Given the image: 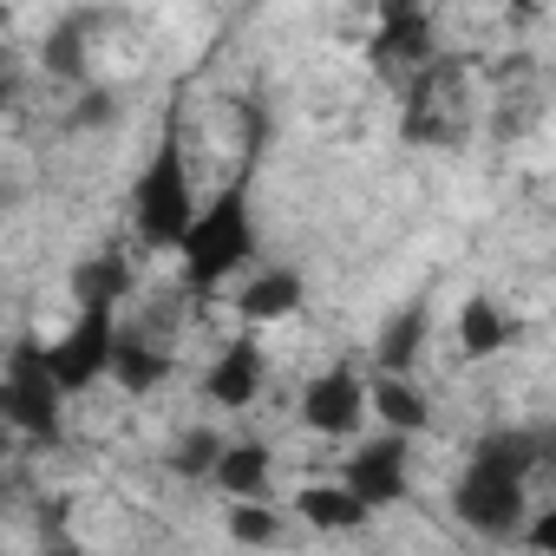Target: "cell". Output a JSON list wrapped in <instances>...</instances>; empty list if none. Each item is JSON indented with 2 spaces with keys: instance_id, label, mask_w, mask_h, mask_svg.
Segmentation results:
<instances>
[{
  "instance_id": "5bb4252c",
  "label": "cell",
  "mask_w": 556,
  "mask_h": 556,
  "mask_svg": "<svg viewBox=\"0 0 556 556\" xmlns=\"http://www.w3.org/2000/svg\"><path fill=\"white\" fill-rule=\"evenodd\" d=\"M452 328H458V354H465V361H497V354H510V348L523 341V321H510L491 295H471V302L452 315Z\"/></svg>"
},
{
  "instance_id": "7a4b0ae2",
  "label": "cell",
  "mask_w": 556,
  "mask_h": 556,
  "mask_svg": "<svg viewBox=\"0 0 556 556\" xmlns=\"http://www.w3.org/2000/svg\"><path fill=\"white\" fill-rule=\"evenodd\" d=\"M170 255H177V275H184L190 295H216L223 282H242L262 255L255 210H249V170L229 177L210 203H197V216H190V229Z\"/></svg>"
},
{
  "instance_id": "d6986e66",
  "label": "cell",
  "mask_w": 556,
  "mask_h": 556,
  "mask_svg": "<svg viewBox=\"0 0 556 556\" xmlns=\"http://www.w3.org/2000/svg\"><path fill=\"white\" fill-rule=\"evenodd\" d=\"M216 452H223V439H216V432H190V439L170 452V471H177V478H210Z\"/></svg>"
},
{
  "instance_id": "30bf717a",
  "label": "cell",
  "mask_w": 556,
  "mask_h": 556,
  "mask_svg": "<svg viewBox=\"0 0 556 556\" xmlns=\"http://www.w3.org/2000/svg\"><path fill=\"white\" fill-rule=\"evenodd\" d=\"M262 387H268V354H262V341H255V334L223 341L216 367L203 374V400H210L216 413H249V406L262 400Z\"/></svg>"
},
{
  "instance_id": "8fae6325",
  "label": "cell",
  "mask_w": 556,
  "mask_h": 556,
  "mask_svg": "<svg viewBox=\"0 0 556 556\" xmlns=\"http://www.w3.org/2000/svg\"><path fill=\"white\" fill-rule=\"evenodd\" d=\"M367 419H380V432L413 445L432 426V393L413 374H367Z\"/></svg>"
},
{
  "instance_id": "52a82bcc",
  "label": "cell",
  "mask_w": 556,
  "mask_h": 556,
  "mask_svg": "<svg viewBox=\"0 0 556 556\" xmlns=\"http://www.w3.org/2000/svg\"><path fill=\"white\" fill-rule=\"evenodd\" d=\"M295 413H302V426H308L315 439H354V432L367 426V374L348 367V361L308 374Z\"/></svg>"
},
{
  "instance_id": "4fadbf2b",
  "label": "cell",
  "mask_w": 556,
  "mask_h": 556,
  "mask_svg": "<svg viewBox=\"0 0 556 556\" xmlns=\"http://www.w3.org/2000/svg\"><path fill=\"white\" fill-rule=\"evenodd\" d=\"M295 517H302L308 530H321V536H354V530L374 523V510H367L341 478H315V484H302V491H295Z\"/></svg>"
},
{
  "instance_id": "e0dca14e",
  "label": "cell",
  "mask_w": 556,
  "mask_h": 556,
  "mask_svg": "<svg viewBox=\"0 0 556 556\" xmlns=\"http://www.w3.org/2000/svg\"><path fill=\"white\" fill-rule=\"evenodd\" d=\"M73 295L79 302H125L131 295V262L112 249V255H92L73 268Z\"/></svg>"
},
{
  "instance_id": "ac0fdd59",
  "label": "cell",
  "mask_w": 556,
  "mask_h": 556,
  "mask_svg": "<svg viewBox=\"0 0 556 556\" xmlns=\"http://www.w3.org/2000/svg\"><path fill=\"white\" fill-rule=\"evenodd\" d=\"M229 536L249 543V549L282 543V510H275L268 497H255V504H229Z\"/></svg>"
},
{
  "instance_id": "9c48e42d",
  "label": "cell",
  "mask_w": 556,
  "mask_h": 556,
  "mask_svg": "<svg viewBox=\"0 0 556 556\" xmlns=\"http://www.w3.org/2000/svg\"><path fill=\"white\" fill-rule=\"evenodd\" d=\"M302 308H308V282H302V268H282V262H255L242 282L229 289V315L236 321H255V328L289 321Z\"/></svg>"
},
{
  "instance_id": "8992f818",
  "label": "cell",
  "mask_w": 556,
  "mask_h": 556,
  "mask_svg": "<svg viewBox=\"0 0 556 556\" xmlns=\"http://www.w3.org/2000/svg\"><path fill=\"white\" fill-rule=\"evenodd\" d=\"M367 60L393 86H413L419 73H432L445 60L439 53V34H432V14L426 8H387L380 27H374V40H367Z\"/></svg>"
},
{
  "instance_id": "2e32d148",
  "label": "cell",
  "mask_w": 556,
  "mask_h": 556,
  "mask_svg": "<svg viewBox=\"0 0 556 556\" xmlns=\"http://www.w3.org/2000/svg\"><path fill=\"white\" fill-rule=\"evenodd\" d=\"M426 334H432V315H426V308H406V315H393V321H387V334H380V354H374V367H380V374H413V367H419V348H426Z\"/></svg>"
},
{
  "instance_id": "7c38bea8",
  "label": "cell",
  "mask_w": 556,
  "mask_h": 556,
  "mask_svg": "<svg viewBox=\"0 0 556 556\" xmlns=\"http://www.w3.org/2000/svg\"><path fill=\"white\" fill-rule=\"evenodd\" d=\"M268 471H275L268 439L242 432V439H223V452H216V465H210V484H216L229 504H255V497H268Z\"/></svg>"
},
{
  "instance_id": "6da1fadb",
  "label": "cell",
  "mask_w": 556,
  "mask_h": 556,
  "mask_svg": "<svg viewBox=\"0 0 556 556\" xmlns=\"http://www.w3.org/2000/svg\"><path fill=\"white\" fill-rule=\"evenodd\" d=\"M549 445H556L549 426H497V432H484L471 445L458 484H452L458 523L478 530V536H497V543L523 536V523L536 510L530 504V478L549 465Z\"/></svg>"
},
{
  "instance_id": "ffe728a7",
  "label": "cell",
  "mask_w": 556,
  "mask_h": 556,
  "mask_svg": "<svg viewBox=\"0 0 556 556\" xmlns=\"http://www.w3.org/2000/svg\"><path fill=\"white\" fill-rule=\"evenodd\" d=\"M14 92H21V73H14V53H8V47H0V112H8V105H14Z\"/></svg>"
},
{
  "instance_id": "ba28073f",
  "label": "cell",
  "mask_w": 556,
  "mask_h": 556,
  "mask_svg": "<svg viewBox=\"0 0 556 556\" xmlns=\"http://www.w3.org/2000/svg\"><path fill=\"white\" fill-rule=\"evenodd\" d=\"M341 484L367 504V510H393L413 497V478H406V439L380 432V439H361L341 465Z\"/></svg>"
},
{
  "instance_id": "9a60e30c",
  "label": "cell",
  "mask_w": 556,
  "mask_h": 556,
  "mask_svg": "<svg viewBox=\"0 0 556 556\" xmlns=\"http://www.w3.org/2000/svg\"><path fill=\"white\" fill-rule=\"evenodd\" d=\"M177 374V361L157 348V341H138V334H118V348H112V367H105V380H118L125 393H157L164 380Z\"/></svg>"
},
{
  "instance_id": "3957f363",
  "label": "cell",
  "mask_w": 556,
  "mask_h": 556,
  "mask_svg": "<svg viewBox=\"0 0 556 556\" xmlns=\"http://www.w3.org/2000/svg\"><path fill=\"white\" fill-rule=\"evenodd\" d=\"M190 216H197V184H190V151H184V105H177L131 184V223L144 236V249H177Z\"/></svg>"
},
{
  "instance_id": "277c9868",
  "label": "cell",
  "mask_w": 556,
  "mask_h": 556,
  "mask_svg": "<svg viewBox=\"0 0 556 556\" xmlns=\"http://www.w3.org/2000/svg\"><path fill=\"white\" fill-rule=\"evenodd\" d=\"M0 426L40 452L66 439V393L53 387L47 341H34V334H21L8 348V361H0Z\"/></svg>"
},
{
  "instance_id": "5b68a950",
  "label": "cell",
  "mask_w": 556,
  "mask_h": 556,
  "mask_svg": "<svg viewBox=\"0 0 556 556\" xmlns=\"http://www.w3.org/2000/svg\"><path fill=\"white\" fill-rule=\"evenodd\" d=\"M112 348H118V302H79L73 328L60 341H47V367H53V387L73 400V393H92L112 367Z\"/></svg>"
},
{
  "instance_id": "44dd1931",
  "label": "cell",
  "mask_w": 556,
  "mask_h": 556,
  "mask_svg": "<svg viewBox=\"0 0 556 556\" xmlns=\"http://www.w3.org/2000/svg\"><path fill=\"white\" fill-rule=\"evenodd\" d=\"M0 497H8V471H0Z\"/></svg>"
}]
</instances>
